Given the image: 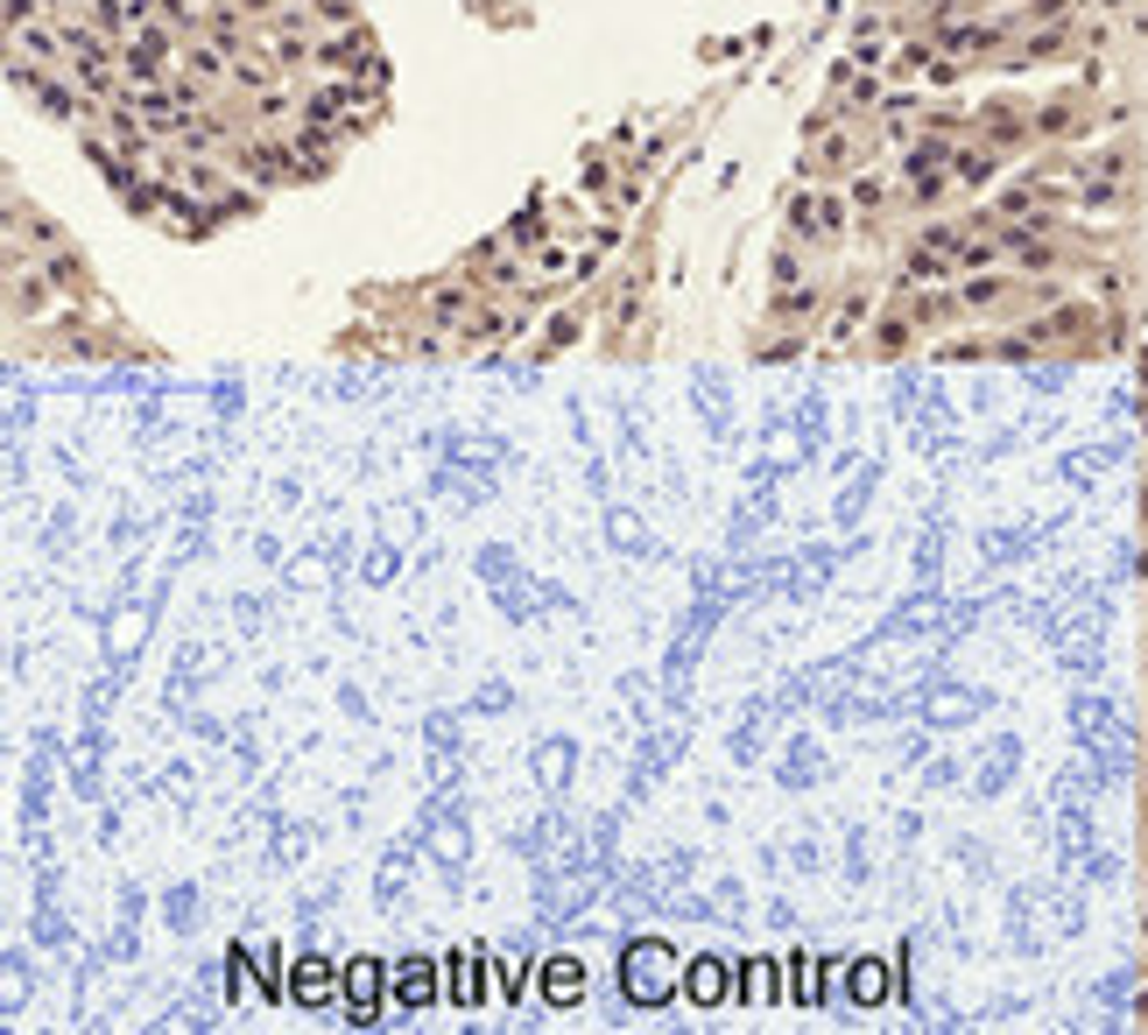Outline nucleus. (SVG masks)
<instances>
[{
  "label": "nucleus",
  "instance_id": "nucleus-5",
  "mask_svg": "<svg viewBox=\"0 0 1148 1035\" xmlns=\"http://www.w3.org/2000/svg\"><path fill=\"white\" fill-rule=\"evenodd\" d=\"M543 1000L550 1008H578V1000H585V965H578V958H550L543 965Z\"/></svg>",
  "mask_w": 1148,
  "mask_h": 1035
},
{
  "label": "nucleus",
  "instance_id": "nucleus-6",
  "mask_svg": "<svg viewBox=\"0 0 1148 1035\" xmlns=\"http://www.w3.org/2000/svg\"><path fill=\"white\" fill-rule=\"evenodd\" d=\"M683 994H691L698 1008H719L726 1000V965L719 958H691V965H683Z\"/></svg>",
  "mask_w": 1148,
  "mask_h": 1035
},
{
  "label": "nucleus",
  "instance_id": "nucleus-2",
  "mask_svg": "<svg viewBox=\"0 0 1148 1035\" xmlns=\"http://www.w3.org/2000/svg\"><path fill=\"white\" fill-rule=\"evenodd\" d=\"M289 1000H296V1008H332V1000H338V979H332V965H324L318 951H304L289 965Z\"/></svg>",
  "mask_w": 1148,
  "mask_h": 1035
},
{
  "label": "nucleus",
  "instance_id": "nucleus-7",
  "mask_svg": "<svg viewBox=\"0 0 1148 1035\" xmlns=\"http://www.w3.org/2000/svg\"><path fill=\"white\" fill-rule=\"evenodd\" d=\"M881 994H888V965L881 958H853V1000L860 1008H881Z\"/></svg>",
  "mask_w": 1148,
  "mask_h": 1035
},
{
  "label": "nucleus",
  "instance_id": "nucleus-8",
  "mask_svg": "<svg viewBox=\"0 0 1148 1035\" xmlns=\"http://www.w3.org/2000/svg\"><path fill=\"white\" fill-rule=\"evenodd\" d=\"M395 1000H402V1008H409V1000H430V958L395 965Z\"/></svg>",
  "mask_w": 1148,
  "mask_h": 1035
},
{
  "label": "nucleus",
  "instance_id": "nucleus-1",
  "mask_svg": "<svg viewBox=\"0 0 1148 1035\" xmlns=\"http://www.w3.org/2000/svg\"><path fill=\"white\" fill-rule=\"evenodd\" d=\"M669 972H677V958H669V944H628V965H620V979H628V994L641 1008H663L669 1000Z\"/></svg>",
  "mask_w": 1148,
  "mask_h": 1035
},
{
  "label": "nucleus",
  "instance_id": "nucleus-4",
  "mask_svg": "<svg viewBox=\"0 0 1148 1035\" xmlns=\"http://www.w3.org/2000/svg\"><path fill=\"white\" fill-rule=\"evenodd\" d=\"M789 219H797V233H803V239H831L845 212H839V198H825V190H803V198L789 205Z\"/></svg>",
  "mask_w": 1148,
  "mask_h": 1035
},
{
  "label": "nucleus",
  "instance_id": "nucleus-3",
  "mask_svg": "<svg viewBox=\"0 0 1148 1035\" xmlns=\"http://www.w3.org/2000/svg\"><path fill=\"white\" fill-rule=\"evenodd\" d=\"M381 979H387L381 958H353L346 965V1014L353 1022H374L381 1014Z\"/></svg>",
  "mask_w": 1148,
  "mask_h": 1035
},
{
  "label": "nucleus",
  "instance_id": "nucleus-10",
  "mask_svg": "<svg viewBox=\"0 0 1148 1035\" xmlns=\"http://www.w3.org/2000/svg\"><path fill=\"white\" fill-rule=\"evenodd\" d=\"M881 198H888L881 176H860V184H853V205H881Z\"/></svg>",
  "mask_w": 1148,
  "mask_h": 1035
},
{
  "label": "nucleus",
  "instance_id": "nucleus-9",
  "mask_svg": "<svg viewBox=\"0 0 1148 1035\" xmlns=\"http://www.w3.org/2000/svg\"><path fill=\"white\" fill-rule=\"evenodd\" d=\"M993 170H1001V162L979 156V148H959V156H951V176H959V184H987Z\"/></svg>",
  "mask_w": 1148,
  "mask_h": 1035
}]
</instances>
